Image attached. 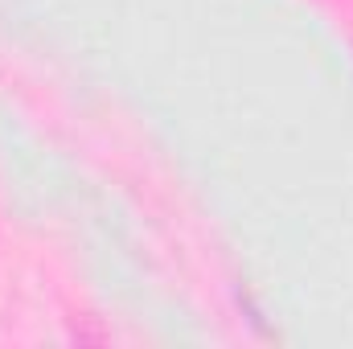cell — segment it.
Here are the masks:
<instances>
[]
</instances>
